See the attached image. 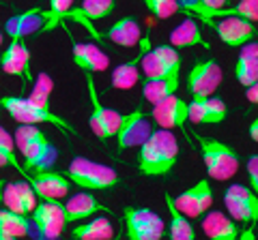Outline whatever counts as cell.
Returning <instances> with one entry per match:
<instances>
[{"instance_id":"7402d4cb","label":"cell","mask_w":258,"mask_h":240,"mask_svg":"<svg viewBox=\"0 0 258 240\" xmlns=\"http://www.w3.org/2000/svg\"><path fill=\"white\" fill-rule=\"evenodd\" d=\"M235 77L239 79L241 86H252L258 84V45L256 39L241 45L237 62H235Z\"/></svg>"},{"instance_id":"e0dca14e","label":"cell","mask_w":258,"mask_h":240,"mask_svg":"<svg viewBox=\"0 0 258 240\" xmlns=\"http://www.w3.org/2000/svg\"><path fill=\"white\" fill-rule=\"evenodd\" d=\"M228 116V107L220 97H194L187 103V120L194 125H220Z\"/></svg>"},{"instance_id":"5bb4252c","label":"cell","mask_w":258,"mask_h":240,"mask_svg":"<svg viewBox=\"0 0 258 240\" xmlns=\"http://www.w3.org/2000/svg\"><path fill=\"white\" fill-rule=\"evenodd\" d=\"M0 67L7 75L20 77L24 86L32 84V71H30V50L26 47V39H11L9 47L5 50L0 58Z\"/></svg>"},{"instance_id":"8d00e7d4","label":"cell","mask_w":258,"mask_h":240,"mask_svg":"<svg viewBox=\"0 0 258 240\" xmlns=\"http://www.w3.org/2000/svg\"><path fill=\"white\" fill-rule=\"evenodd\" d=\"M0 150H3V153L9 157V163H11L13 170H18V172L24 176V178H26L28 172L24 170V165L18 161V157H15V144H13V138L9 135V131H7L5 127H0Z\"/></svg>"},{"instance_id":"7c38bea8","label":"cell","mask_w":258,"mask_h":240,"mask_svg":"<svg viewBox=\"0 0 258 240\" xmlns=\"http://www.w3.org/2000/svg\"><path fill=\"white\" fill-rule=\"evenodd\" d=\"M174 199L176 208L185 214L187 219H196L213 206V189L209 185V180H198L194 187L185 189L183 193H179Z\"/></svg>"},{"instance_id":"2e32d148","label":"cell","mask_w":258,"mask_h":240,"mask_svg":"<svg viewBox=\"0 0 258 240\" xmlns=\"http://www.w3.org/2000/svg\"><path fill=\"white\" fill-rule=\"evenodd\" d=\"M28 185L35 189L37 197H50V199H62L69 195L71 189V180L60 172H52V170H39V172H30L28 174Z\"/></svg>"},{"instance_id":"f35d334b","label":"cell","mask_w":258,"mask_h":240,"mask_svg":"<svg viewBox=\"0 0 258 240\" xmlns=\"http://www.w3.org/2000/svg\"><path fill=\"white\" fill-rule=\"evenodd\" d=\"M247 176H249V189L258 193V155H252L247 161Z\"/></svg>"},{"instance_id":"f1b7e54d","label":"cell","mask_w":258,"mask_h":240,"mask_svg":"<svg viewBox=\"0 0 258 240\" xmlns=\"http://www.w3.org/2000/svg\"><path fill=\"white\" fill-rule=\"evenodd\" d=\"M166 199V206H168V212H170V225H168V238L170 240H194L196 238V229L187 221V217L176 208L174 199L170 193L164 195Z\"/></svg>"},{"instance_id":"6da1fadb","label":"cell","mask_w":258,"mask_h":240,"mask_svg":"<svg viewBox=\"0 0 258 240\" xmlns=\"http://www.w3.org/2000/svg\"><path fill=\"white\" fill-rule=\"evenodd\" d=\"M179 159V142L170 129L151 131V135L140 144L138 153V172L149 178H159V176L170 174Z\"/></svg>"},{"instance_id":"e575fe53","label":"cell","mask_w":258,"mask_h":240,"mask_svg":"<svg viewBox=\"0 0 258 240\" xmlns=\"http://www.w3.org/2000/svg\"><path fill=\"white\" fill-rule=\"evenodd\" d=\"M43 138H47V135L41 129H37V125H20L18 131H15V144H18L20 153L28 150L30 146H35V144L41 142Z\"/></svg>"},{"instance_id":"3957f363","label":"cell","mask_w":258,"mask_h":240,"mask_svg":"<svg viewBox=\"0 0 258 240\" xmlns=\"http://www.w3.org/2000/svg\"><path fill=\"white\" fill-rule=\"evenodd\" d=\"M0 105L9 111L20 125H52L60 131L76 133V129L64 118L54 114L50 107H43L39 103L30 101L28 97H3L0 99Z\"/></svg>"},{"instance_id":"d6a6232c","label":"cell","mask_w":258,"mask_h":240,"mask_svg":"<svg viewBox=\"0 0 258 240\" xmlns=\"http://www.w3.org/2000/svg\"><path fill=\"white\" fill-rule=\"evenodd\" d=\"M71 7H74V0H50V9H43L45 20L41 26V33H50V30L62 26V18Z\"/></svg>"},{"instance_id":"60d3db41","label":"cell","mask_w":258,"mask_h":240,"mask_svg":"<svg viewBox=\"0 0 258 240\" xmlns=\"http://www.w3.org/2000/svg\"><path fill=\"white\" fill-rule=\"evenodd\" d=\"M245 97H247V101L249 103H258V84H252V86H247L245 88Z\"/></svg>"},{"instance_id":"836d02e7","label":"cell","mask_w":258,"mask_h":240,"mask_svg":"<svg viewBox=\"0 0 258 240\" xmlns=\"http://www.w3.org/2000/svg\"><path fill=\"white\" fill-rule=\"evenodd\" d=\"M52 90H54V79L41 71V73L32 79V92L28 94V99L39 103V105H43V107H50V94H52Z\"/></svg>"},{"instance_id":"5b68a950","label":"cell","mask_w":258,"mask_h":240,"mask_svg":"<svg viewBox=\"0 0 258 240\" xmlns=\"http://www.w3.org/2000/svg\"><path fill=\"white\" fill-rule=\"evenodd\" d=\"M123 225L125 236L129 240H159L166 234L164 219L151 208H132L123 210Z\"/></svg>"},{"instance_id":"4316f807","label":"cell","mask_w":258,"mask_h":240,"mask_svg":"<svg viewBox=\"0 0 258 240\" xmlns=\"http://www.w3.org/2000/svg\"><path fill=\"white\" fill-rule=\"evenodd\" d=\"M43 20H45V13H43V9H39V7L28 9L24 13H18L15 18L7 22V35L11 39H26L28 35L41 30Z\"/></svg>"},{"instance_id":"9c48e42d","label":"cell","mask_w":258,"mask_h":240,"mask_svg":"<svg viewBox=\"0 0 258 240\" xmlns=\"http://www.w3.org/2000/svg\"><path fill=\"white\" fill-rule=\"evenodd\" d=\"M140 69L144 77H157L168 73H181V56L172 45H157L147 47L140 58Z\"/></svg>"},{"instance_id":"603a6c76","label":"cell","mask_w":258,"mask_h":240,"mask_svg":"<svg viewBox=\"0 0 258 240\" xmlns=\"http://www.w3.org/2000/svg\"><path fill=\"white\" fill-rule=\"evenodd\" d=\"M151 45V39H140V50L138 54L134 56L132 60H127V62H120V65L112 71V88H116V90H132V88L138 84V77H140V58H142V54L144 50Z\"/></svg>"},{"instance_id":"4dcf8cb0","label":"cell","mask_w":258,"mask_h":240,"mask_svg":"<svg viewBox=\"0 0 258 240\" xmlns=\"http://www.w3.org/2000/svg\"><path fill=\"white\" fill-rule=\"evenodd\" d=\"M30 221L26 214L13 212L9 208L0 210V240H18L28 236Z\"/></svg>"},{"instance_id":"484cf974","label":"cell","mask_w":258,"mask_h":240,"mask_svg":"<svg viewBox=\"0 0 258 240\" xmlns=\"http://www.w3.org/2000/svg\"><path fill=\"white\" fill-rule=\"evenodd\" d=\"M181 86V73H168V75H157V77H144L142 84V94L151 105L161 99L170 97L179 90Z\"/></svg>"},{"instance_id":"277c9868","label":"cell","mask_w":258,"mask_h":240,"mask_svg":"<svg viewBox=\"0 0 258 240\" xmlns=\"http://www.w3.org/2000/svg\"><path fill=\"white\" fill-rule=\"evenodd\" d=\"M203 163L207 167L209 178L213 180H230L239 170V155L237 150L226 142L213 138H198Z\"/></svg>"},{"instance_id":"9a60e30c","label":"cell","mask_w":258,"mask_h":240,"mask_svg":"<svg viewBox=\"0 0 258 240\" xmlns=\"http://www.w3.org/2000/svg\"><path fill=\"white\" fill-rule=\"evenodd\" d=\"M151 118L155 120V125L161 129H185L187 123V103L181 97H176V92L170 97L153 103Z\"/></svg>"},{"instance_id":"d590c367","label":"cell","mask_w":258,"mask_h":240,"mask_svg":"<svg viewBox=\"0 0 258 240\" xmlns=\"http://www.w3.org/2000/svg\"><path fill=\"white\" fill-rule=\"evenodd\" d=\"M142 3L147 5L151 15H155L157 20H170L179 11V3L176 0H142Z\"/></svg>"},{"instance_id":"f6af8a7d","label":"cell","mask_w":258,"mask_h":240,"mask_svg":"<svg viewBox=\"0 0 258 240\" xmlns=\"http://www.w3.org/2000/svg\"><path fill=\"white\" fill-rule=\"evenodd\" d=\"M0 45H3V33H0Z\"/></svg>"},{"instance_id":"30bf717a","label":"cell","mask_w":258,"mask_h":240,"mask_svg":"<svg viewBox=\"0 0 258 240\" xmlns=\"http://www.w3.org/2000/svg\"><path fill=\"white\" fill-rule=\"evenodd\" d=\"M151 131H153L151 120L142 109H134V111H129V114H123L118 127H116V133H114V138L118 142V150L140 146L151 135Z\"/></svg>"},{"instance_id":"4fadbf2b","label":"cell","mask_w":258,"mask_h":240,"mask_svg":"<svg viewBox=\"0 0 258 240\" xmlns=\"http://www.w3.org/2000/svg\"><path fill=\"white\" fill-rule=\"evenodd\" d=\"M222 67L215 60H200L187 75V88L194 97H209L222 84Z\"/></svg>"},{"instance_id":"74e56055","label":"cell","mask_w":258,"mask_h":240,"mask_svg":"<svg viewBox=\"0 0 258 240\" xmlns=\"http://www.w3.org/2000/svg\"><path fill=\"white\" fill-rule=\"evenodd\" d=\"M230 0H200L196 11H194L191 15H198V20H205V18H211V15L215 11H222L228 7Z\"/></svg>"},{"instance_id":"52a82bcc","label":"cell","mask_w":258,"mask_h":240,"mask_svg":"<svg viewBox=\"0 0 258 240\" xmlns=\"http://www.w3.org/2000/svg\"><path fill=\"white\" fill-rule=\"evenodd\" d=\"M224 204L228 210V217L249 225L258 219V195L245 185H230L224 191Z\"/></svg>"},{"instance_id":"b9f144b4","label":"cell","mask_w":258,"mask_h":240,"mask_svg":"<svg viewBox=\"0 0 258 240\" xmlns=\"http://www.w3.org/2000/svg\"><path fill=\"white\" fill-rule=\"evenodd\" d=\"M249 138L254 142H258V120H252V127H249Z\"/></svg>"},{"instance_id":"cb8c5ba5","label":"cell","mask_w":258,"mask_h":240,"mask_svg":"<svg viewBox=\"0 0 258 240\" xmlns=\"http://www.w3.org/2000/svg\"><path fill=\"white\" fill-rule=\"evenodd\" d=\"M64 208V219L69 221H84V219H91L95 212H108V208L99 204L95 199V195L91 193H76L71 195L67 202L62 204Z\"/></svg>"},{"instance_id":"ab89813d","label":"cell","mask_w":258,"mask_h":240,"mask_svg":"<svg viewBox=\"0 0 258 240\" xmlns=\"http://www.w3.org/2000/svg\"><path fill=\"white\" fill-rule=\"evenodd\" d=\"M176 3H179V9L187 11V13H194V11H196V7H198L200 0H176Z\"/></svg>"},{"instance_id":"44dd1931","label":"cell","mask_w":258,"mask_h":240,"mask_svg":"<svg viewBox=\"0 0 258 240\" xmlns=\"http://www.w3.org/2000/svg\"><path fill=\"white\" fill-rule=\"evenodd\" d=\"M203 231L211 240H237L239 238V227L235 219L220 210H211V208L203 214Z\"/></svg>"},{"instance_id":"d4e9b609","label":"cell","mask_w":258,"mask_h":240,"mask_svg":"<svg viewBox=\"0 0 258 240\" xmlns=\"http://www.w3.org/2000/svg\"><path fill=\"white\" fill-rule=\"evenodd\" d=\"M22 157H24V163H26L24 170L30 174V172H39V170H50V167L54 165V161H56V157H58V153H56L54 144L47 138H43L41 142H37L35 146L24 150Z\"/></svg>"},{"instance_id":"d6986e66","label":"cell","mask_w":258,"mask_h":240,"mask_svg":"<svg viewBox=\"0 0 258 240\" xmlns=\"http://www.w3.org/2000/svg\"><path fill=\"white\" fill-rule=\"evenodd\" d=\"M116 9V3L114 0H82V5H80V9H69L64 13V20H74V22H80L84 24V26L91 30L93 37H99L97 35V30H93L91 24L97 22V20H103L108 18V15Z\"/></svg>"},{"instance_id":"1f68e13d","label":"cell","mask_w":258,"mask_h":240,"mask_svg":"<svg viewBox=\"0 0 258 240\" xmlns=\"http://www.w3.org/2000/svg\"><path fill=\"white\" fill-rule=\"evenodd\" d=\"M170 45L176 47V50H179V47H194V45L209 47V43L203 39V33H200V26L191 18L183 20L170 33Z\"/></svg>"},{"instance_id":"7bdbcfd3","label":"cell","mask_w":258,"mask_h":240,"mask_svg":"<svg viewBox=\"0 0 258 240\" xmlns=\"http://www.w3.org/2000/svg\"><path fill=\"white\" fill-rule=\"evenodd\" d=\"M5 165H11V163H9V157L0 150V167H5Z\"/></svg>"},{"instance_id":"f546056e","label":"cell","mask_w":258,"mask_h":240,"mask_svg":"<svg viewBox=\"0 0 258 240\" xmlns=\"http://www.w3.org/2000/svg\"><path fill=\"white\" fill-rule=\"evenodd\" d=\"M71 238L76 240H112L114 238V225L108 217H95L82 225L71 229Z\"/></svg>"},{"instance_id":"ba28073f","label":"cell","mask_w":258,"mask_h":240,"mask_svg":"<svg viewBox=\"0 0 258 240\" xmlns=\"http://www.w3.org/2000/svg\"><path fill=\"white\" fill-rule=\"evenodd\" d=\"M32 225L37 227V231L43 238H58L67 219H64V208L60 204V199H50V197H41V202H37V206L32 208Z\"/></svg>"},{"instance_id":"7a4b0ae2","label":"cell","mask_w":258,"mask_h":240,"mask_svg":"<svg viewBox=\"0 0 258 240\" xmlns=\"http://www.w3.org/2000/svg\"><path fill=\"white\" fill-rule=\"evenodd\" d=\"M64 176L74 182V185L82 187L86 191H106V189H114L120 182V176L116 170H112L110 165L91 161L84 157H76L71 159V163L67 167Z\"/></svg>"},{"instance_id":"ee69618b","label":"cell","mask_w":258,"mask_h":240,"mask_svg":"<svg viewBox=\"0 0 258 240\" xmlns=\"http://www.w3.org/2000/svg\"><path fill=\"white\" fill-rule=\"evenodd\" d=\"M3 187H5V180H0V202H3Z\"/></svg>"},{"instance_id":"8fae6325","label":"cell","mask_w":258,"mask_h":240,"mask_svg":"<svg viewBox=\"0 0 258 240\" xmlns=\"http://www.w3.org/2000/svg\"><path fill=\"white\" fill-rule=\"evenodd\" d=\"M203 22H207L209 26L217 33V37L230 47H241L243 43L254 41L256 39V22H249L245 18L228 15V18H222L217 24L211 18H205Z\"/></svg>"},{"instance_id":"ffe728a7","label":"cell","mask_w":258,"mask_h":240,"mask_svg":"<svg viewBox=\"0 0 258 240\" xmlns=\"http://www.w3.org/2000/svg\"><path fill=\"white\" fill-rule=\"evenodd\" d=\"M71 58H74L76 67H80L84 73H103L110 67L108 54H103L95 43H74Z\"/></svg>"},{"instance_id":"8992f818","label":"cell","mask_w":258,"mask_h":240,"mask_svg":"<svg viewBox=\"0 0 258 240\" xmlns=\"http://www.w3.org/2000/svg\"><path fill=\"white\" fill-rule=\"evenodd\" d=\"M86 75V88H88V101H91V116H88V125H91V131L97 135L99 140H110L114 138L116 127L120 123L118 111L106 107L97 97V88L93 82V73H84Z\"/></svg>"},{"instance_id":"83f0119b","label":"cell","mask_w":258,"mask_h":240,"mask_svg":"<svg viewBox=\"0 0 258 240\" xmlns=\"http://www.w3.org/2000/svg\"><path fill=\"white\" fill-rule=\"evenodd\" d=\"M106 39L110 43L120 45V47H134V45H138L140 39H142L140 24L134 18H120L118 22H114L108 28Z\"/></svg>"},{"instance_id":"ac0fdd59","label":"cell","mask_w":258,"mask_h":240,"mask_svg":"<svg viewBox=\"0 0 258 240\" xmlns=\"http://www.w3.org/2000/svg\"><path fill=\"white\" fill-rule=\"evenodd\" d=\"M9 210L28 214L32 212V208L37 206V193L35 189L28 185V180H18V182H5L3 187V202Z\"/></svg>"}]
</instances>
